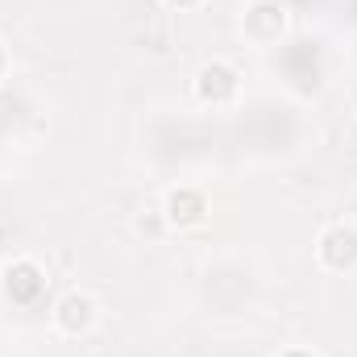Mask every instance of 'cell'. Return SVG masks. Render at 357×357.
<instances>
[{
    "instance_id": "2",
    "label": "cell",
    "mask_w": 357,
    "mask_h": 357,
    "mask_svg": "<svg viewBox=\"0 0 357 357\" xmlns=\"http://www.w3.org/2000/svg\"><path fill=\"white\" fill-rule=\"evenodd\" d=\"M195 91H199V100H208V104H229V100L237 96V75H233L225 63H212V67L199 71Z\"/></svg>"
},
{
    "instance_id": "3",
    "label": "cell",
    "mask_w": 357,
    "mask_h": 357,
    "mask_svg": "<svg viewBox=\"0 0 357 357\" xmlns=\"http://www.w3.org/2000/svg\"><path fill=\"white\" fill-rule=\"evenodd\" d=\"M91 320H96V303H91L88 295H67V299L54 307V324H59L67 337H79V333H88Z\"/></svg>"
},
{
    "instance_id": "5",
    "label": "cell",
    "mask_w": 357,
    "mask_h": 357,
    "mask_svg": "<svg viewBox=\"0 0 357 357\" xmlns=\"http://www.w3.org/2000/svg\"><path fill=\"white\" fill-rule=\"evenodd\" d=\"M167 4H178V8H187V4H195V0H167Z\"/></svg>"
},
{
    "instance_id": "4",
    "label": "cell",
    "mask_w": 357,
    "mask_h": 357,
    "mask_svg": "<svg viewBox=\"0 0 357 357\" xmlns=\"http://www.w3.org/2000/svg\"><path fill=\"white\" fill-rule=\"evenodd\" d=\"M167 216H171L175 225H195V220L204 216V195H195V191H175V195L167 199Z\"/></svg>"
},
{
    "instance_id": "1",
    "label": "cell",
    "mask_w": 357,
    "mask_h": 357,
    "mask_svg": "<svg viewBox=\"0 0 357 357\" xmlns=\"http://www.w3.org/2000/svg\"><path fill=\"white\" fill-rule=\"evenodd\" d=\"M320 262H324V266H333V270L357 266V233H354V229H345V225L328 229V233L320 237Z\"/></svg>"
}]
</instances>
